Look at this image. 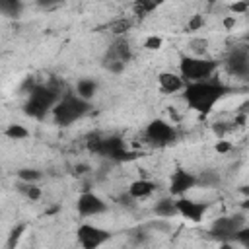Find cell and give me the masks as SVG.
<instances>
[{"instance_id": "16", "label": "cell", "mask_w": 249, "mask_h": 249, "mask_svg": "<svg viewBox=\"0 0 249 249\" xmlns=\"http://www.w3.org/2000/svg\"><path fill=\"white\" fill-rule=\"evenodd\" d=\"M124 60L109 47L107 49V53H105V56H103V66L109 70V72H113V74H119V72H123L124 70Z\"/></svg>"}, {"instance_id": "32", "label": "cell", "mask_w": 249, "mask_h": 249, "mask_svg": "<svg viewBox=\"0 0 249 249\" xmlns=\"http://www.w3.org/2000/svg\"><path fill=\"white\" fill-rule=\"evenodd\" d=\"M64 0H35V4L39 6V8H45V10H49V8H54V6H58V4H62Z\"/></svg>"}, {"instance_id": "14", "label": "cell", "mask_w": 249, "mask_h": 249, "mask_svg": "<svg viewBox=\"0 0 249 249\" xmlns=\"http://www.w3.org/2000/svg\"><path fill=\"white\" fill-rule=\"evenodd\" d=\"M154 191H156V183L150 181V179H136L128 185V196L134 198V200L148 198Z\"/></svg>"}, {"instance_id": "8", "label": "cell", "mask_w": 249, "mask_h": 249, "mask_svg": "<svg viewBox=\"0 0 249 249\" xmlns=\"http://www.w3.org/2000/svg\"><path fill=\"white\" fill-rule=\"evenodd\" d=\"M78 235V243L84 247V249H95L103 243H107L111 239V233L99 226H93V224H82L76 231Z\"/></svg>"}, {"instance_id": "4", "label": "cell", "mask_w": 249, "mask_h": 249, "mask_svg": "<svg viewBox=\"0 0 249 249\" xmlns=\"http://www.w3.org/2000/svg\"><path fill=\"white\" fill-rule=\"evenodd\" d=\"M89 109H91V105L88 99L80 97L78 93H64L53 107V119L56 124L68 126L74 121L82 119Z\"/></svg>"}, {"instance_id": "31", "label": "cell", "mask_w": 249, "mask_h": 249, "mask_svg": "<svg viewBox=\"0 0 249 249\" xmlns=\"http://www.w3.org/2000/svg\"><path fill=\"white\" fill-rule=\"evenodd\" d=\"M230 10H231L233 14H245V12L249 10V4H247L245 0H235V2L230 4Z\"/></svg>"}, {"instance_id": "19", "label": "cell", "mask_w": 249, "mask_h": 249, "mask_svg": "<svg viewBox=\"0 0 249 249\" xmlns=\"http://www.w3.org/2000/svg\"><path fill=\"white\" fill-rule=\"evenodd\" d=\"M111 49L124 60V62H128L130 58H132V51H130V43L124 39V37H117L115 41H113V45H111Z\"/></svg>"}, {"instance_id": "33", "label": "cell", "mask_w": 249, "mask_h": 249, "mask_svg": "<svg viewBox=\"0 0 249 249\" xmlns=\"http://www.w3.org/2000/svg\"><path fill=\"white\" fill-rule=\"evenodd\" d=\"M231 148H233V146H231V142H228V140H218V144H216V152H218V154H228Z\"/></svg>"}, {"instance_id": "9", "label": "cell", "mask_w": 249, "mask_h": 249, "mask_svg": "<svg viewBox=\"0 0 249 249\" xmlns=\"http://www.w3.org/2000/svg\"><path fill=\"white\" fill-rule=\"evenodd\" d=\"M228 72L235 78L249 80V47H235L226 56Z\"/></svg>"}, {"instance_id": "13", "label": "cell", "mask_w": 249, "mask_h": 249, "mask_svg": "<svg viewBox=\"0 0 249 249\" xmlns=\"http://www.w3.org/2000/svg\"><path fill=\"white\" fill-rule=\"evenodd\" d=\"M158 86L163 93H175V91H181L185 89L187 82L183 80L181 74H175V72H160L158 76Z\"/></svg>"}, {"instance_id": "35", "label": "cell", "mask_w": 249, "mask_h": 249, "mask_svg": "<svg viewBox=\"0 0 249 249\" xmlns=\"http://www.w3.org/2000/svg\"><path fill=\"white\" fill-rule=\"evenodd\" d=\"M222 23H224V27H226V29H231V27L235 25V18H233V16H226Z\"/></svg>"}, {"instance_id": "38", "label": "cell", "mask_w": 249, "mask_h": 249, "mask_svg": "<svg viewBox=\"0 0 249 249\" xmlns=\"http://www.w3.org/2000/svg\"><path fill=\"white\" fill-rule=\"evenodd\" d=\"M239 191H241V193H243L245 196H249V185H245V187H241Z\"/></svg>"}, {"instance_id": "37", "label": "cell", "mask_w": 249, "mask_h": 249, "mask_svg": "<svg viewBox=\"0 0 249 249\" xmlns=\"http://www.w3.org/2000/svg\"><path fill=\"white\" fill-rule=\"evenodd\" d=\"M241 208H243V210H249V196H247V198L241 202Z\"/></svg>"}, {"instance_id": "20", "label": "cell", "mask_w": 249, "mask_h": 249, "mask_svg": "<svg viewBox=\"0 0 249 249\" xmlns=\"http://www.w3.org/2000/svg\"><path fill=\"white\" fill-rule=\"evenodd\" d=\"M0 10L8 18H18L23 10V2L21 0H0Z\"/></svg>"}, {"instance_id": "25", "label": "cell", "mask_w": 249, "mask_h": 249, "mask_svg": "<svg viewBox=\"0 0 249 249\" xmlns=\"http://www.w3.org/2000/svg\"><path fill=\"white\" fill-rule=\"evenodd\" d=\"M25 228H27V224H18V226H16V228L10 231V235H8V241H6V247H8V249H14V247L18 245V241L21 239V235H23Z\"/></svg>"}, {"instance_id": "1", "label": "cell", "mask_w": 249, "mask_h": 249, "mask_svg": "<svg viewBox=\"0 0 249 249\" xmlns=\"http://www.w3.org/2000/svg\"><path fill=\"white\" fill-rule=\"evenodd\" d=\"M230 91L231 89L228 86H224L222 82H218V80H202V82L187 84L185 89H183V97H185L187 105L193 111H196L200 115H206Z\"/></svg>"}, {"instance_id": "30", "label": "cell", "mask_w": 249, "mask_h": 249, "mask_svg": "<svg viewBox=\"0 0 249 249\" xmlns=\"http://www.w3.org/2000/svg\"><path fill=\"white\" fill-rule=\"evenodd\" d=\"M189 45H191V49H193L196 54H202V53L206 51V47H208V41H206V39H193Z\"/></svg>"}, {"instance_id": "22", "label": "cell", "mask_w": 249, "mask_h": 249, "mask_svg": "<svg viewBox=\"0 0 249 249\" xmlns=\"http://www.w3.org/2000/svg\"><path fill=\"white\" fill-rule=\"evenodd\" d=\"M130 27H132V19H128V18H121V19H115L113 23H109V31L117 37H123Z\"/></svg>"}, {"instance_id": "18", "label": "cell", "mask_w": 249, "mask_h": 249, "mask_svg": "<svg viewBox=\"0 0 249 249\" xmlns=\"http://www.w3.org/2000/svg\"><path fill=\"white\" fill-rule=\"evenodd\" d=\"M76 93H78L80 97H84V99L89 101V99L97 93V82L91 80V78H82V80L78 82V86H76Z\"/></svg>"}, {"instance_id": "29", "label": "cell", "mask_w": 249, "mask_h": 249, "mask_svg": "<svg viewBox=\"0 0 249 249\" xmlns=\"http://www.w3.org/2000/svg\"><path fill=\"white\" fill-rule=\"evenodd\" d=\"M161 37H158V35H150V37H146L144 39V49H148V51H158L160 47H161Z\"/></svg>"}, {"instance_id": "24", "label": "cell", "mask_w": 249, "mask_h": 249, "mask_svg": "<svg viewBox=\"0 0 249 249\" xmlns=\"http://www.w3.org/2000/svg\"><path fill=\"white\" fill-rule=\"evenodd\" d=\"M41 177H43V173H41L39 169H33V167H21V169H18V179H19V181L37 183Z\"/></svg>"}, {"instance_id": "23", "label": "cell", "mask_w": 249, "mask_h": 249, "mask_svg": "<svg viewBox=\"0 0 249 249\" xmlns=\"http://www.w3.org/2000/svg\"><path fill=\"white\" fill-rule=\"evenodd\" d=\"M4 134H6L10 140H25V138L29 136V130H27L23 124H10V126L4 130Z\"/></svg>"}, {"instance_id": "11", "label": "cell", "mask_w": 249, "mask_h": 249, "mask_svg": "<svg viewBox=\"0 0 249 249\" xmlns=\"http://www.w3.org/2000/svg\"><path fill=\"white\" fill-rule=\"evenodd\" d=\"M76 208H78V214H82V216H97V214L107 212V202L101 196H97L95 193L86 191L78 196Z\"/></svg>"}, {"instance_id": "10", "label": "cell", "mask_w": 249, "mask_h": 249, "mask_svg": "<svg viewBox=\"0 0 249 249\" xmlns=\"http://www.w3.org/2000/svg\"><path fill=\"white\" fill-rule=\"evenodd\" d=\"M196 185H198V177L193 175L191 171L179 167V169H175V171L171 173V179H169V193H171L173 196H183L187 191L195 189Z\"/></svg>"}, {"instance_id": "39", "label": "cell", "mask_w": 249, "mask_h": 249, "mask_svg": "<svg viewBox=\"0 0 249 249\" xmlns=\"http://www.w3.org/2000/svg\"><path fill=\"white\" fill-rule=\"evenodd\" d=\"M208 4H216V2H220V0H206Z\"/></svg>"}, {"instance_id": "21", "label": "cell", "mask_w": 249, "mask_h": 249, "mask_svg": "<svg viewBox=\"0 0 249 249\" xmlns=\"http://www.w3.org/2000/svg\"><path fill=\"white\" fill-rule=\"evenodd\" d=\"M16 187H18V191H19V193H21L25 198H29V200H39V198H41V195H43V193H41V189H39L35 183L19 181Z\"/></svg>"}, {"instance_id": "26", "label": "cell", "mask_w": 249, "mask_h": 249, "mask_svg": "<svg viewBox=\"0 0 249 249\" xmlns=\"http://www.w3.org/2000/svg\"><path fill=\"white\" fill-rule=\"evenodd\" d=\"M220 183V175L214 173V171H202L198 175V185L200 187H214Z\"/></svg>"}, {"instance_id": "27", "label": "cell", "mask_w": 249, "mask_h": 249, "mask_svg": "<svg viewBox=\"0 0 249 249\" xmlns=\"http://www.w3.org/2000/svg\"><path fill=\"white\" fill-rule=\"evenodd\" d=\"M233 241L241 243L243 247H249V228H247V226L239 228V230L235 231V235H233Z\"/></svg>"}, {"instance_id": "2", "label": "cell", "mask_w": 249, "mask_h": 249, "mask_svg": "<svg viewBox=\"0 0 249 249\" xmlns=\"http://www.w3.org/2000/svg\"><path fill=\"white\" fill-rule=\"evenodd\" d=\"M62 95L58 93V88L54 84H35L29 89V97L25 103V113L37 121L45 119L49 111H53V107L56 105V101Z\"/></svg>"}, {"instance_id": "40", "label": "cell", "mask_w": 249, "mask_h": 249, "mask_svg": "<svg viewBox=\"0 0 249 249\" xmlns=\"http://www.w3.org/2000/svg\"><path fill=\"white\" fill-rule=\"evenodd\" d=\"M245 41H247V43H249V33H247V35H245Z\"/></svg>"}, {"instance_id": "17", "label": "cell", "mask_w": 249, "mask_h": 249, "mask_svg": "<svg viewBox=\"0 0 249 249\" xmlns=\"http://www.w3.org/2000/svg\"><path fill=\"white\" fill-rule=\"evenodd\" d=\"M163 2H165V0H134L132 12H134V16H138V18H146L150 12H154L156 8H160Z\"/></svg>"}, {"instance_id": "6", "label": "cell", "mask_w": 249, "mask_h": 249, "mask_svg": "<svg viewBox=\"0 0 249 249\" xmlns=\"http://www.w3.org/2000/svg\"><path fill=\"white\" fill-rule=\"evenodd\" d=\"M144 136L150 144L158 146V148H163V146H169L177 140V130L171 123L163 121V119H154L148 123L146 130H144Z\"/></svg>"}, {"instance_id": "3", "label": "cell", "mask_w": 249, "mask_h": 249, "mask_svg": "<svg viewBox=\"0 0 249 249\" xmlns=\"http://www.w3.org/2000/svg\"><path fill=\"white\" fill-rule=\"evenodd\" d=\"M88 150L95 156H101V158H109L113 161H130V160H136L138 158V152H132L124 146L123 138L119 136H89L88 142H86Z\"/></svg>"}, {"instance_id": "34", "label": "cell", "mask_w": 249, "mask_h": 249, "mask_svg": "<svg viewBox=\"0 0 249 249\" xmlns=\"http://www.w3.org/2000/svg\"><path fill=\"white\" fill-rule=\"evenodd\" d=\"M212 128H214V134H218V136H220V138H222V136H224V132H226V130H228V128H226V126H224V123H216V124H214V126H212Z\"/></svg>"}, {"instance_id": "41", "label": "cell", "mask_w": 249, "mask_h": 249, "mask_svg": "<svg viewBox=\"0 0 249 249\" xmlns=\"http://www.w3.org/2000/svg\"><path fill=\"white\" fill-rule=\"evenodd\" d=\"M245 2H247V4H249V0H245Z\"/></svg>"}, {"instance_id": "28", "label": "cell", "mask_w": 249, "mask_h": 249, "mask_svg": "<svg viewBox=\"0 0 249 249\" xmlns=\"http://www.w3.org/2000/svg\"><path fill=\"white\" fill-rule=\"evenodd\" d=\"M202 25H204V18L196 14V16H193V18L187 21V27H185V31H198Z\"/></svg>"}, {"instance_id": "12", "label": "cell", "mask_w": 249, "mask_h": 249, "mask_svg": "<svg viewBox=\"0 0 249 249\" xmlns=\"http://www.w3.org/2000/svg\"><path fill=\"white\" fill-rule=\"evenodd\" d=\"M177 210H179V216L187 218L189 222H200L208 210V204L206 202H198V200H193V198H185V196H179L177 198Z\"/></svg>"}, {"instance_id": "36", "label": "cell", "mask_w": 249, "mask_h": 249, "mask_svg": "<svg viewBox=\"0 0 249 249\" xmlns=\"http://www.w3.org/2000/svg\"><path fill=\"white\" fill-rule=\"evenodd\" d=\"M88 171H89V165H86V163L76 165V173H78V175H84V173H88Z\"/></svg>"}, {"instance_id": "5", "label": "cell", "mask_w": 249, "mask_h": 249, "mask_svg": "<svg viewBox=\"0 0 249 249\" xmlns=\"http://www.w3.org/2000/svg\"><path fill=\"white\" fill-rule=\"evenodd\" d=\"M218 62L212 58H202V56H181L179 62V74L187 84L191 82H202L210 80V76L216 72Z\"/></svg>"}, {"instance_id": "15", "label": "cell", "mask_w": 249, "mask_h": 249, "mask_svg": "<svg viewBox=\"0 0 249 249\" xmlns=\"http://www.w3.org/2000/svg\"><path fill=\"white\" fill-rule=\"evenodd\" d=\"M154 212H156V216H160V218H173V216L179 214V210H177V200H173L171 196H163V198H160V200L154 204Z\"/></svg>"}, {"instance_id": "7", "label": "cell", "mask_w": 249, "mask_h": 249, "mask_svg": "<svg viewBox=\"0 0 249 249\" xmlns=\"http://www.w3.org/2000/svg\"><path fill=\"white\" fill-rule=\"evenodd\" d=\"M243 226H245L243 214H230V216H222V218L214 220L210 226V233H212V237L226 241V239H233L235 231Z\"/></svg>"}]
</instances>
